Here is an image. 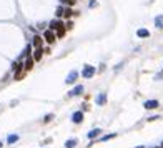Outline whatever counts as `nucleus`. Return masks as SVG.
I'll use <instances>...</instances> for the list:
<instances>
[{
    "mask_svg": "<svg viewBox=\"0 0 163 148\" xmlns=\"http://www.w3.org/2000/svg\"><path fill=\"white\" fill-rule=\"evenodd\" d=\"M82 75H83V78H92V77L95 75V67L93 65H85Z\"/></svg>",
    "mask_w": 163,
    "mask_h": 148,
    "instance_id": "nucleus-2",
    "label": "nucleus"
},
{
    "mask_svg": "<svg viewBox=\"0 0 163 148\" xmlns=\"http://www.w3.org/2000/svg\"><path fill=\"white\" fill-rule=\"evenodd\" d=\"M105 102H107V95L105 93H100L97 97V105H105Z\"/></svg>",
    "mask_w": 163,
    "mask_h": 148,
    "instance_id": "nucleus-10",
    "label": "nucleus"
},
{
    "mask_svg": "<svg viewBox=\"0 0 163 148\" xmlns=\"http://www.w3.org/2000/svg\"><path fill=\"white\" fill-rule=\"evenodd\" d=\"M163 78V72L161 73H158V75H157V80H161Z\"/></svg>",
    "mask_w": 163,
    "mask_h": 148,
    "instance_id": "nucleus-24",
    "label": "nucleus"
},
{
    "mask_svg": "<svg viewBox=\"0 0 163 148\" xmlns=\"http://www.w3.org/2000/svg\"><path fill=\"white\" fill-rule=\"evenodd\" d=\"M33 45H35V47H42V37L35 35V37H33Z\"/></svg>",
    "mask_w": 163,
    "mask_h": 148,
    "instance_id": "nucleus-15",
    "label": "nucleus"
},
{
    "mask_svg": "<svg viewBox=\"0 0 163 148\" xmlns=\"http://www.w3.org/2000/svg\"><path fill=\"white\" fill-rule=\"evenodd\" d=\"M0 148H2V143H0Z\"/></svg>",
    "mask_w": 163,
    "mask_h": 148,
    "instance_id": "nucleus-25",
    "label": "nucleus"
},
{
    "mask_svg": "<svg viewBox=\"0 0 163 148\" xmlns=\"http://www.w3.org/2000/svg\"><path fill=\"white\" fill-rule=\"evenodd\" d=\"M52 118H54V115H47V118H45V122H50Z\"/></svg>",
    "mask_w": 163,
    "mask_h": 148,
    "instance_id": "nucleus-22",
    "label": "nucleus"
},
{
    "mask_svg": "<svg viewBox=\"0 0 163 148\" xmlns=\"http://www.w3.org/2000/svg\"><path fill=\"white\" fill-rule=\"evenodd\" d=\"M90 7H97V2H95V0H90Z\"/></svg>",
    "mask_w": 163,
    "mask_h": 148,
    "instance_id": "nucleus-23",
    "label": "nucleus"
},
{
    "mask_svg": "<svg viewBox=\"0 0 163 148\" xmlns=\"http://www.w3.org/2000/svg\"><path fill=\"white\" fill-rule=\"evenodd\" d=\"M161 146H163V145H161Z\"/></svg>",
    "mask_w": 163,
    "mask_h": 148,
    "instance_id": "nucleus-26",
    "label": "nucleus"
},
{
    "mask_svg": "<svg viewBox=\"0 0 163 148\" xmlns=\"http://www.w3.org/2000/svg\"><path fill=\"white\" fill-rule=\"evenodd\" d=\"M42 52H43V50H42V47H37V50H35V53H33V60H37V62H38V60H42Z\"/></svg>",
    "mask_w": 163,
    "mask_h": 148,
    "instance_id": "nucleus-11",
    "label": "nucleus"
},
{
    "mask_svg": "<svg viewBox=\"0 0 163 148\" xmlns=\"http://www.w3.org/2000/svg\"><path fill=\"white\" fill-rule=\"evenodd\" d=\"M63 10H65L63 7H58V9H57V17H62L63 15Z\"/></svg>",
    "mask_w": 163,
    "mask_h": 148,
    "instance_id": "nucleus-20",
    "label": "nucleus"
},
{
    "mask_svg": "<svg viewBox=\"0 0 163 148\" xmlns=\"http://www.w3.org/2000/svg\"><path fill=\"white\" fill-rule=\"evenodd\" d=\"M77 145V140L75 138H72V140H67L65 142V148H73Z\"/></svg>",
    "mask_w": 163,
    "mask_h": 148,
    "instance_id": "nucleus-12",
    "label": "nucleus"
},
{
    "mask_svg": "<svg viewBox=\"0 0 163 148\" xmlns=\"http://www.w3.org/2000/svg\"><path fill=\"white\" fill-rule=\"evenodd\" d=\"M100 132H102L100 128H95V130H92V132L88 133V138H95L97 135H100Z\"/></svg>",
    "mask_w": 163,
    "mask_h": 148,
    "instance_id": "nucleus-14",
    "label": "nucleus"
},
{
    "mask_svg": "<svg viewBox=\"0 0 163 148\" xmlns=\"http://www.w3.org/2000/svg\"><path fill=\"white\" fill-rule=\"evenodd\" d=\"M155 27H157V29H163V15L155 17Z\"/></svg>",
    "mask_w": 163,
    "mask_h": 148,
    "instance_id": "nucleus-9",
    "label": "nucleus"
},
{
    "mask_svg": "<svg viewBox=\"0 0 163 148\" xmlns=\"http://www.w3.org/2000/svg\"><path fill=\"white\" fill-rule=\"evenodd\" d=\"M72 122L73 123H82L83 122V113H82V112H75V113L72 115Z\"/></svg>",
    "mask_w": 163,
    "mask_h": 148,
    "instance_id": "nucleus-6",
    "label": "nucleus"
},
{
    "mask_svg": "<svg viewBox=\"0 0 163 148\" xmlns=\"http://www.w3.org/2000/svg\"><path fill=\"white\" fill-rule=\"evenodd\" d=\"M75 2H77V0H62V3H65V5H68V7H72Z\"/></svg>",
    "mask_w": 163,
    "mask_h": 148,
    "instance_id": "nucleus-19",
    "label": "nucleus"
},
{
    "mask_svg": "<svg viewBox=\"0 0 163 148\" xmlns=\"http://www.w3.org/2000/svg\"><path fill=\"white\" fill-rule=\"evenodd\" d=\"M157 107H158L157 100H147L145 102V108H147V110H153V108H157Z\"/></svg>",
    "mask_w": 163,
    "mask_h": 148,
    "instance_id": "nucleus-7",
    "label": "nucleus"
},
{
    "mask_svg": "<svg viewBox=\"0 0 163 148\" xmlns=\"http://www.w3.org/2000/svg\"><path fill=\"white\" fill-rule=\"evenodd\" d=\"M83 90H85V88H83V85H77L72 91H68V97H70V98H72V97H78V95L83 93Z\"/></svg>",
    "mask_w": 163,
    "mask_h": 148,
    "instance_id": "nucleus-4",
    "label": "nucleus"
},
{
    "mask_svg": "<svg viewBox=\"0 0 163 148\" xmlns=\"http://www.w3.org/2000/svg\"><path fill=\"white\" fill-rule=\"evenodd\" d=\"M43 38L48 42V43H54L55 38H57V35H55V32H54V30H47V32L43 33Z\"/></svg>",
    "mask_w": 163,
    "mask_h": 148,
    "instance_id": "nucleus-3",
    "label": "nucleus"
},
{
    "mask_svg": "<svg viewBox=\"0 0 163 148\" xmlns=\"http://www.w3.org/2000/svg\"><path fill=\"white\" fill-rule=\"evenodd\" d=\"M137 35L140 38H147V37H150V32H148L147 29H138L137 30Z\"/></svg>",
    "mask_w": 163,
    "mask_h": 148,
    "instance_id": "nucleus-8",
    "label": "nucleus"
},
{
    "mask_svg": "<svg viewBox=\"0 0 163 148\" xmlns=\"http://www.w3.org/2000/svg\"><path fill=\"white\" fill-rule=\"evenodd\" d=\"M115 133H112V135H105V136H102V142H107V140H110V138H115Z\"/></svg>",
    "mask_w": 163,
    "mask_h": 148,
    "instance_id": "nucleus-18",
    "label": "nucleus"
},
{
    "mask_svg": "<svg viewBox=\"0 0 163 148\" xmlns=\"http://www.w3.org/2000/svg\"><path fill=\"white\" fill-rule=\"evenodd\" d=\"M50 30H57V37L58 38H62L63 35H65V25H63L60 20H52L50 22Z\"/></svg>",
    "mask_w": 163,
    "mask_h": 148,
    "instance_id": "nucleus-1",
    "label": "nucleus"
},
{
    "mask_svg": "<svg viewBox=\"0 0 163 148\" xmlns=\"http://www.w3.org/2000/svg\"><path fill=\"white\" fill-rule=\"evenodd\" d=\"M72 13H73V10H72V9H70V7H67V9H65V10H63V15H65V17H67V19H68V17H70V15H72Z\"/></svg>",
    "mask_w": 163,
    "mask_h": 148,
    "instance_id": "nucleus-17",
    "label": "nucleus"
},
{
    "mask_svg": "<svg viewBox=\"0 0 163 148\" xmlns=\"http://www.w3.org/2000/svg\"><path fill=\"white\" fill-rule=\"evenodd\" d=\"M32 67H33V58H32V57H28V58L25 60V70H30Z\"/></svg>",
    "mask_w": 163,
    "mask_h": 148,
    "instance_id": "nucleus-13",
    "label": "nucleus"
},
{
    "mask_svg": "<svg viewBox=\"0 0 163 148\" xmlns=\"http://www.w3.org/2000/svg\"><path fill=\"white\" fill-rule=\"evenodd\" d=\"M77 77H78V73H77L75 70H73V72H70V75L65 78V83H67V85H70V83H73V82L77 80Z\"/></svg>",
    "mask_w": 163,
    "mask_h": 148,
    "instance_id": "nucleus-5",
    "label": "nucleus"
},
{
    "mask_svg": "<svg viewBox=\"0 0 163 148\" xmlns=\"http://www.w3.org/2000/svg\"><path fill=\"white\" fill-rule=\"evenodd\" d=\"M72 27H73V23H72V22H68V23L65 25V29H72Z\"/></svg>",
    "mask_w": 163,
    "mask_h": 148,
    "instance_id": "nucleus-21",
    "label": "nucleus"
},
{
    "mask_svg": "<svg viewBox=\"0 0 163 148\" xmlns=\"http://www.w3.org/2000/svg\"><path fill=\"white\" fill-rule=\"evenodd\" d=\"M17 140H19V135H10L9 138H7V142H9V143H15Z\"/></svg>",
    "mask_w": 163,
    "mask_h": 148,
    "instance_id": "nucleus-16",
    "label": "nucleus"
}]
</instances>
